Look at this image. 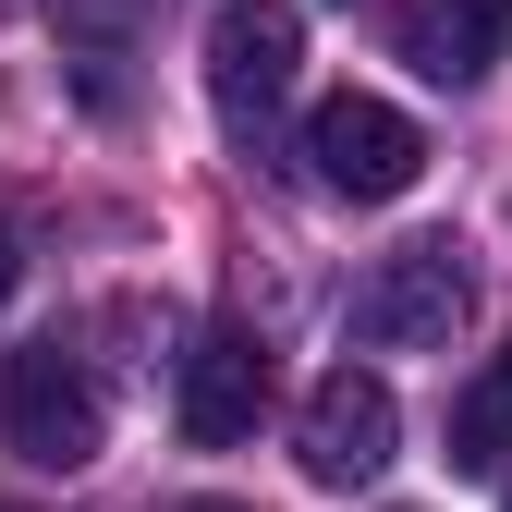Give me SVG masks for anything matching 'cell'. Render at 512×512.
<instances>
[{"mask_svg":"<svg viewBox=\"0 0 512 512\" xmlns=\"http://www.w3.org/2000/svg\"><path fill=\"white\" fill-rule=\"evenodd\" d=\"M464 305H476L464 244H452V232H415V244H391V256L354 281V342H366V354H439V342L464 330Z\"/></svg>","mask_w":512,"mask_h":512,"instance_id":"6da1fadb","label":"cell"},{"mask_svg":"<svg viewBox=\"0 0 512 512\" xmlns=\"http://www.w3.org/2000/svg\"><path fill=\"white\" fill-rule=\"evenodd\" d=\"M0 439H13L25 464H49V476L98 464L110 403H98V378H86L74 342H25V354H0Z\"/></svg>","mask_w":512,"mask_h":512,"instance_id":"7a4b0ae2","label":"cell"},{"mask_svg":"<svg viewBox=\"0 0 512 512\" xmlns=\"http://www.w3.org/2000/svg\"><path fill=\"white\" fill-rule=\"evenodd\" d=\"M305 171L330 183V196H354V208H391V196H415L427 135H415L391 98L342 86V98H317V110H305Z\"/></svg>","mask_w":512,"mask_h":512,"instance_id":"3957f363","label":"cell"},{"mask_svg":"<svg viewBox=\"0 0 512 512\" xmlns=\"http://www.w3.org/2000/svg\"><path fill=\"white\" fill-rule=\"evenodd\" d=\"M391 452H403L391 378H378V366H330V378L305 391V415H293V464H305L317 488H366V476H391Z\"/></svg>","mask_w":512,"mask_h":512,"instance_id":"277c9868","label":"cell"},{"mask_svg":"<svg viewBox=\"0 0 512 512\" xmlns=\"http://www.w3.org/2000/svg\"><path fill=\"white\" fill-rule=\"evenodd\" d=\"M293 61H305V13H293V0H220V25H208V98H220V122L244 147L269 135V110L293 98Z\"/></svg>","mask_w":512,"mask_h":512,"instance_id":"5b68a950","label":"cell"},{"mask_svg":"<svg viewBox=\"0 0 512 512\" xmlns=\"http://www.w3.org/2000/svg\"><path fill=\"white\" fill-rule=\"evenodd\" d=\"M269 403H281V366H269V342H256V330H208L196 354H183V378H171V415H183L196 452L256 439V415H269Z\"/></svg>","mask_w":512,"mask_h":512,"instance_id":"8992f818","label":"cell"},{"mask_svg":"<svg viewBox=\"0 0 512 512\" xmlns=\"http://www.w3.org/2000/svg\"><path fill=\"white\" fill-rule=\"evenodd\" d=\"M391 49L415 61L427 86H476L488 61L512 49V0H403V13H391Z\"/></svg>","mask_w":512,"mask_h":512,"instance_id":"52a82bcc","label":"cell"},{"mask_svg":"<svg viewBox=\"0 0 512 512\" xmlns=\"http://www.w3.org/2000/svg\"><path fill=\"white\" fill-rule=\"evenodd\" d=\"M500 427H512V415H500V391H476V403H464V427H452V464H500Z\"/></svg>","mask_w":512,"mask_h":512,"instance_id":"ba28073f","label":"cell"},{"mask_svg":"<svg viewBox=\"0 0 512 512\" xmlns=\"http://www.w3.org/2000/svg\"><path fill=\"white\" fill-rule=\"evenodd\" d=\"M25 269H37V256H25V220H0V305L25 293Z\"/></svg>","mask_w":512,"mask_h":512,"instance_id":"9c48e42d","label":"cell"},{"mask_svg":"<svg viewBox=\"0 0 512 512\" xmlns=\"http://www.w3.org/2000/svg\"><path fill=\"white\" fill-rule=\"evenodd\" d=\"M488 391H500V415H512V342H500V366H488Z\"/></svg>","mask_w":512,"mask_h":512,"instance_id":"30bf717a","label":"cell"},{"mask_svg":"<svg viewBox=\"0 0 512 512\" xmlns=\"http://www.w3.org/2000/svg\"><path fill=\"white\" fill-rule=\"evenodd\" d=\"M183 512H244V500H183Z\"/></svg>","mask_w":512,"mask_h":512,"instance_id":"8fae6325","label":"cell"},{"mask_svg":"<svg viewBox=\"0 0 512 512\" xmlns=\"http://www.w3.org/2000/svg\"><path fill=\"white\" fill-rule=\"evenodd\" d=\"M0 512H25V500H0Z\"/></svg>","mask_w":512,"mask_h":512,"instance_id":"7c38bea8","label":"cell"},{"mask_svg":"<svg viewBox=\"0 0 512 512\" xmlns=\"http://www.w3.org/2000/svg\"><path fill=\"white\" fill-rule=\"evenodd\" d=\"M500 512H512V488H500Z\"/></svg>","mask_w":512,"mask_h":512,"instance_id":"4fadbf2b","label":"cell"}]
</instances>
